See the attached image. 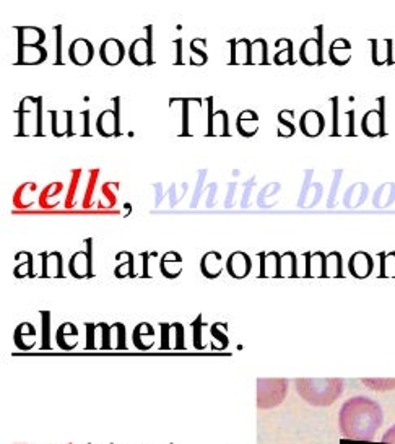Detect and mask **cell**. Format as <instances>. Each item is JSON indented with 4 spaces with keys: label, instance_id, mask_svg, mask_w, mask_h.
<instances>
[{
    "label": "cell",
    "instance_id": "obj_37",
    "mask_svg": "<svg viewBox=\"0 0 395 444\" xmlns=\"http://www.w3.org/2000/svg\"><path fill=\"white\" fill-rule=\"evenodd\" d=\"M13 275L17 277V278L34 277V273H33V254L31 252H29L26 262H20V266L15 267Z\"/></svg>",
    "mask_w": 395,
    "mask_h": 444
},
{
    "label": "cell",
    "instance_id": "obj_8",
    "mask_svg": "<svg viewBox=\"0 0 395 444\" xmlns=\"http://www.w3.org/2000/svg\"><path fill=\"white\" fill-rule=\"evenodd\" d=\"M161 349H184V327L176 324H163L161 322Z\"/></svg>",
    "mask_w": 395,
    "mask_h": 444
},
{
    "label": "cell",
    "instance_id": "obj_14",
    "mask_svg": "<svg viewBox=\"0 0 395 444\" xmlns=\"http://www.w3.org/2000/svg\"><path fill=\"white\" fill-rule=\"evenodd\" d=\"M373 267H374L373 257H371L368 252L358 251V252H355L353 256L350 257L348 268H350L351 275L356 277V278H364V277L371 275V272H373Z\"/></svg>",
    "mask_w": 395,
    "mask_h": 444
},
{
    "label": "cell",
    "instance_id": "obj_41",
    "mask_svg": "<svg viewBox=\"0 0 395 444\" xmlns=\"http://www.w3.org/2000/svg\"><path fill=\"white\" fill-rule=\"evenodd\" d=\"M34 337H36V330H34V327L31 326V329H29V332L26 335H23V330H22V327H17V329H15V334H13V339H15V345L18 346L20 349V345L23 344V339H29V340H33V342H36L34 340Z\"/></svg>",
    "mask_w": 395,
    "mask_h": 444
},
{
    "label": "cell",
    "instance_id": "obj_38",
    "mask_svg": "<svg viewBox=\"0 0 395 444\" xmlns=\"http://www.w3.org/2000/svg\"><path fill=\"white\" fill-rule=\"evenodd\" d=\"M382 257V277H395V252L380 254Z\"/></svg>",
    "mask_w": 395,
    "mask_h": 444
},
{
    "label": "cell",
    "instance_id": "obj_43",
    "mask_svg": "<svg viewBox=\"0 0 395 444\" xmlns=\"http://www.w3.org/2000/svg\"><path fill=\"white\" fill-rule=\"evenodd\" d=\"M95 324H86V332H88V344L86 349H95Z\"/></svg>",
    "mask_w": 395,
    "mask_h": 444
},
{
    "label": "cell",
    "instance_id": "obj_16",
    "mask_svg": "<svg viewBox=\"0 0 395 444\" xmlns=\"http://www.w3.org/2000/svg\"><path fill=\"white\" fill-rule=\"evenodd\" d=\"M371 46H373V62L375 66H394V44L392 39H384V41H378V39H371Z\"/></svg>",
    "mask_w": 395,
    "mask_h": 444
},
{
    "label": "cell",
    "instance_id": "obj_1",
    "mask_svg": "<svg viewBox=\"0 0 395 444\" xmlns=\"http://www.w3.org/2000/svg\"><path fill=\"white\" fill-rule=\"evenodd\" d=\"M382 423V407L364 395L345 400L339 412L340 434L353 441H373Z\"/></svg>",
    "mask_w": 395,
    "mask_h": 444
},
{
    "label": "cell",
    "instance_id": "obj_26",
    "mask_svg": "<svg viewBox=\"0 0 395 444\" xmlns=\"http://www.w3.org/2000/svg\"><path fill=\"white\" fill-rule=\"evenodd\" d=\"M205 46H207V41L202 38H195L190 41L189 49L190 52H192L189 59L190 66H203V63H207L208 56H207V51H205Z\"/></svg>",
    "mask_w": 395,
    "mask_h": 444
},
{
    "label": "cell",
    "instance_id": "obj_4",
    "mask_svg": "<svg viewBox=\"0 0 395 444\" xmlns=\"http://www.w3.org/2000/svg\"><path fill=\"white\" fill-rule=\"evenodd\" d=\"M379 109H371L363 116L361 121V129L364 135L368 137H379L385 134L384 129V98H379Z\"/></svg>",
    "mask_w": 395,
    "mask_h": 444
},
{
    "label": "cell",
    "instance_id": "obj_31",
    "mask_svg": "<svg viewBox=\"0 0 395 444\" xmlns=\"http://www.w3.org/2000/svg\"><path fill=\"white\" fill-rule=\"evenodd\" d=\"M296 256L291 251L281 254L280 257V277H296L297 275Z\"/></svg>",
    "mask_w": 395,
    "mask_h": 444
},
{
    "label": "cell",
    "instance_id": "obj_17",
    "mask_svg": "<svg viewBox=\"0 0 395 444\" xmlns=\"http://www.w3.org/2000/svg\"><path fill=\"white\" fill-rule=\"evenodd\" d=\"M96 129L102 137H112L119 134V112L106 109L98 116Z\"/></svg>",
    "mask_w": 395,
    "mask_h": 444
},
{
    "label": "cell",
    "instance_id": "obj_2",
    "mask_svg": "<svg viewBox=\"0 0 395 444\" xmlns=\"http://www.w3.org/2000/svg\"><path fill=\"white\" fill-rule=\"evenodd\" d=\"M296 392L312 407H330L343 394L341 379H296Z\"/></svg>",
    "mask_w": 395,
    "mask_h": 444
},
{
    "label": "cell",
    "instance_id": "obj_9",
    "mask_svg": "<svg viewBox=\"0 0 395 444\" xmlns=\"http://www.w3.org/2000/svg\"><path fill=\"white\" fill-rule=\"evenodd\" d=\"M208 129L207 135H229V117L226 111H217L213 114V98H208Z\"/></svg>",
    "mask_w": 395,
    "mask_h": 444
},
{
    "label": "cell",
    "instance_id": "obj_15",
    "mask_svg": "<svg viewBox=\"0 0 395 444\" xmlns=\"http://www.w3.org/2000/svg\"><path fill=\"white\" fill-rule=\"evenodd\" d=\"M68 270L75 278L91 277V252L78 251L70 257Z\"/></svg>",
    "mask_w": 395,
    "mask_h": 444
},
{
    "label": "cell",
    "instance_id": "obj_23",
    "mask_svg": "<svg viewBox=\"0 0 395 444\" xmlns=\"http://www.w3.org/2000/svg\"><path fill=\"white\" fill-rule=\"evenodd\" d=\"M18 29V46H42L46 33L38 26H22Z\"/></svg>",
    "mask_w": 395,
    "mask_h": 444
},
{
    "label": "cell",
    "instance_id": "obj_22",
    "mask_svg": "<svg viewBox=\"0 0 395 444\" xmlns=\"http://www.w3.org/2000/svg\"><path fill=\"white\" fill-rule=\"evenodd\" d=\"M329 57L330 61L335 63V66H345V63L350 62L351 59V44L348 39L339 38L335 39L334 43L330 44L329 49Z\"/></svg>",
    "mask_w": 395,
    "mask_h": 444
},
{
    "label": "cell",
    "instance_id": "obj_29",
    "mask_svg": "<svg viewBox=\"0 0 395 444\" xmlns=\"http://www.w3.org/2000/svg\"><path fill=\"white\" fill-rule=\"evenodd\" d=\"M295 119V111L283 109L278 114V137H293L296 132V127L293 124Z\"/></svg>",
    "mask_w": 395,
    "mask_h": 444
},
{
    "label": "cell",
    "instance_id": "obj_18",
    "mask_svg": "<svg viewBox=\"0 0 395 444\" xmlns=\"http://www.w3.org/2000/svg\"><path fill=\"white\" fill-rule=\"evenodd\" d=\"M47 59V51L42 46H18V62L22 66H39Z\"/></svg>",
    "mask_w": 395,
    "mask_h": 444
},
{
    "label": "cell",
    "instance_id": "obj_47",
    "mask_svg": "<svg viewBox=\"0 0 395 444\" xmlns=\"http://www.w3.org/2000/svg\"><path fill=\"white\" fill-rule=\"evenodd\" d=\"M176 46H178V59H176V63H183V59H180V56H183V39H176Z\"/></svg>",
    "mask_w": 395,
    "mask_h": 444
},
{
    "label": "cell",
    "instance_id": "obj_34",
    "mask_svg": "<svg viewBox=\"0 0 395 444\" xmlns=\"http://www.w3.org/2000/svg\"><path fill=\"white\" fill-rule=\"evenodd\" d=\"M135 257L132 252H127V259L125 262L119 263L114 268V275L117 278H124V277H135Z\"/></svg>",
    "mask_w": 395,
    "mask_h": 444
},
{
    "label": "cell",
    "instance_id": "obj_13",
    "mask_svg": "<svg viewBox=\"0 0 395 444\" xmlns=\"http://www.w3.org/2000/svg\"><path fill=\"white\" fill-rule=\"evenodd\" d=\"M229 46H231V61H229L231 66H252V41L246 38L239 41L231 39Z\"/></svg>",
    "mask_w": 395,
    "mask_h": 444
},
{
    "label": "cell",
    "instance_id": "obj_12",
    "mask_svg": "<svg viewBox=\"0 0 395 444\" xmlns=\"http://www.w3.org/2000/svg\"><path fill=\"white\" fill-rule=\"evenodd\" d=\"M129 57L132 63H135L137 67L148 66L153 62L151 59V41L148 38H139L132 43L129 49Z\"/></svg>",
    "mask_w": 395,
    "mask_h": 444
},
{
    "label": "cell",
    "instance_id": "obj_19",
    "mask_svg": "<svg viewBox=\"0 0 395 444\" xmlns=\"http://www.w3.org/2000/svg\"><path fill=\"white\" fill-rule=\"evenodd\" d=\"M200 270H202V275L207 278H217L222 275L223 272L222 254L217 251H210L205 254L202 261H200Z\"/></svg>",
    "mask_w": 395,
    "mask_h": 444
},
{
    "label": "cell",
    "instance_id": "obj_20",
    "mask_svg": "<svg viewBox=\"0 0 395 444\" xmlns=\"http://www.w3.org/2000/svg\"><path fill=\"white\" fill-rule=\"evenodd\" d=\"M236 129L242 137H254L258 132V116L256 111L244 109L239 112Z\"/></svg>",
    "mask_w": 395,
    "mask_h": 444
},
{
    "label": "cell",
    "instance_id": "obj_5",
    "mask_svg": "<svg viewBox=\"0 0 395 444\" xmlns=\"http://www.w3.org/2000/svg\"><path fill=\"white\" fill-rule=\"evenodd\" d=\"M68 57L78 67H85L95 57V47L86 38H77L68 47Z\"/></svg>",
    "mask_w": 395,
    "mask_h": 444
},
{
    "label": "cell",
    "instance_id": "obj_45",
    "mask_svg": "<svg viewBox=\"0 0 395 444\" xmlns=\"http://www.w3.org/2000/svg\"><path fill=\"white\" fill-rule=\"evenodd\" d=\"M51 117H52V134L59 137L61 135V129H59V112L51 111Z\"/></svg>",
    "mask_w": 395,
    "mask_h": 444
},
{
    "label": "cell",
    "instance_id": "obj_6",
    "mask_svg": "<svg viewBox=\"0 0 395 444\" xmlns=\"http://www.w3.org/2000/svg\"><path fill=\"white\" fill-rule=\"evenodd\" d=\"M317 31H319V39L317 38H309L306 39L304 43L301 44L300 47V59L302 63L306 66H319L324 61H322V41H320V34H322V26H317Z\"/></svg>",
    "mask_w": 395,
    "mask_h": 444
},
{
    "label": "cell",
    "instance_id": "obj_36",
    "mask_svg": "<svg viewBox=\"0 0 395 444\" xmlns=\"http://www.w3.org/2000/svg\"><path fill=\"white\" fill-rule=\"evenodd\" d=\"M363 384L368 385L369 389L379 390V392L395 389V379H363Z\"/></svg>",
    "mask_w": 395,
    "mask_h": 444
},
{
    "label": "cell",
    "instance_id": "obj_28",
    "mask_svg": "<svg viewBox=\"0 0 395 444\" xmlns=\"http://www.w3.org/2000/svg\"><path fill=\"white\" fill-rule=\"evenodd\" d=\"M78 337V329L73 324H70V322H65V324H62L61 327H59L57 330V345L61 346L62 350H72L75 349V344H72L70 337Z\"/></svg>",
    "mask_w": 395,
    "mask_h": 444
},
{
    "label": "cell",
    "instance_id": "obj_30",
    "mask_svg": "<svg viewBox=\"0 0 395 444\" xmlns=\"http://www.w3.org/2000/svg\"><path fill=\"white\" fill-rule=\"evenodd\" d=\"M252 66H267L268 63V44L265 39L258 38L256 41H252Z\"/></svg>",
    "mask_w": 395,
    "mask_h": 444
},
{
    "label": "cell",
    "instance_id": "obj_11",
    "mask_svg": "<svg viewBox=\"0 0 395 444\" xmlns=\"http://www.w3.org/2000/svg\"><path fill=\"white\" fill-rule=\"evenodd\" d=\"M226 268L233 278H246L252 270V261L246 252L236 251L228 257Z\"/></svg>",
    "mask_w": 395,
    "mask_h": 444
},
{
    "label": "cell",
    "instance_id": "obj_40",
    "mask_svg": "<svg viewBox=\"0 0 395 444\" xmlns=\"http://www.w3.org/2000/svg\"><path fill=\"white\" fill-rule=\"evenodd\" d=\"M224 327H226V324H215L210 327V332H212V335L215 337V339H218L219 342H222V349H226L229 340H228V335L224 334Z\"/></svg>",
    "mask_w": 395,
    "mask_h": 444
},
{
    "label": "cell",
    "instance_id": "obj_33",
    "mask_svg": "<svg viewBox=\"0 0 395 444\" xmlns=\"http://www.w3.org/2000/svg\"><path fill=\"white\" fill-rule=\"evenodd\" d=\"M324 273H325V254L311 252L309 277H324Z\"/></svg>",
    "mask_w": 395,
    "mask_h": 444
},
{
    "label": "cell",
    "instance_id": "obj_42",
    "mask_svg": "<svg viewBox=\"0 0 395 444\" xmlns=\"http://www.w3.org/2000/svg\"><path fill=\"white\" fill-rule=\"evenodd\" d=\"M194 344H195V349L202 350L203 345L200 344V327H202V317H197V321L194 322Z\"/></svg>",
    "mask_w": 395,
    "mask_h": 444
},
{
    "label": "cell",
    "instance_id": "obj_25",
    "mask_svg": "<svg viewBox=\"0 0 395 444\" xmlns=\"http://www.w3.org/2000/svg\"><path fill=\"white\" fill-rule=\"evenodd\" d=\"M42 277H62V254L57 251L42 252Z\"/></svg>",
    "mask_w": 395,
    "mask_h": 444
},
{
    "label": "cell",
    "instance_id": "obj_27",
    "mask_svg": "<svg viewBox=\"0 0 395 444\" xmlns=\"http://www.w3.org/2000/svg\"><path fill=\"white\" fill-rule=\"evenodd\" d=\"M275 46L278 49V52L275 54V59L273 62L277 66H285V63H295V59H293V41L288 38H281L275 43Z\"/></svg>",
    "mask_w": 395,
    "mask_h": 444
},
{
    "label": "cell",
    "instance_id": "obj_7",
    "mask_svg": "<svg viewBox=\"0 0 395 444\" xmlns=\"http://www.w3.org/2000/svg\"><path fill=\"white\" fill-rule=\"evenodd\" d=\"M100 57L106 66H119L125 57L124 44L116 38H107L100 47Z\"/></svg>",
    "mask_w": 395,
    "mask_h": 444
},
{
    "label": "cell",
    "instance_id": "obj_21",
    "mask_svg": "<svg viewBox=\"0 0 395 444\" xmlns=\"http://www.w3.org/2000/svg\"><path fill=\"white\" fill-rule=\"evenodd\" d=\"M160 268L166 278H178L183 273V257L176 251L164 252L160 262Z\"/></svg>",
    "mask_w": 395,
    "mask_h": 444
},
{
    "label": "cell",
    "instance_id": "obj_35",
    "mask_svg": "<svg viewBox=\"0 0 395 444\" xmlns=\"http://www.w3.org/2000/svg\"><path fill=\"white\" fill-rule=\"evenodd\" d=\"M111 340H116V346L114 349L122 350L127 349L125 345V326L122 322H116V324L111 326ZM112 346V342H111Z\"/></svg>",
    "mask_w": 395,
    "mask_h": 444
},
{
    "label": "cell",
    "instance_id": "obj_46",
    "mask_svg": "<svg viewBox=\"0 0 395 444\" xmlns=\"http://www.w3.org/2000/svg\"><path fill=\"white\" fill-rule=\"evenodd\" d=\"M148 257H150L148 252H141L140 254L141 263H144V273H141V277H150L148 275Z\"/></svg>",
    "mask_w": 395,
    "mask_h": 444
},
{
    "label": "cell",
    "instance_id": "obj_39",
    "mask_svg": "<svg viewBox=\"0 0 395 444\" xmlns=\"http://www.w3.org/2000/svg\"><path fill=\"white\" fill-rule=\"evenodd\" d=\"M42 316V349H51V344H49V340H51V334H49V322H51V314L46 311L41 312Z\"/></svg>",
    "mask_w": 395,
    "mask_h": 444
},
{
    "label": "cell",
    "instance_id": "obj_10",
    "mask_svg": "<svg viewBox=\"0 0 395 444\" xmlns=\"http://www.w3.org/2000/svg\"><path fill=\"white\" fill-rule=\"evenodd\" d=\"M300 129L306 137H317L325 129V119L319 111L309 109L301 116Z\"/></svg>",
    "mask_w": 395,
    "mask_h": 444
},
{
    "label": "cell",
    "instance_id": "obj_3",
    "mask_svg": "<svg viewBox=\"0 0 395 444\" xmlns=\"http://www.w3.org/2000/svg\"><path fill=\"white\" fill-rule=\"evenodd\" d=\"M286 379H258L257 381V408L270 410L286 399Z\"/></svg>",
    "mask_w": 395,
    "mask_h": 444
},
{
    "label": "cell",
    "instance_id": "obj_24",
    "mask_svg": "<svg viewBox=\"0 0 395 444\" xmlns=\"http://www.w3.org/2000/svg\"><path fill=\"white\" fill-rule=\"evenodd\" d=\"M261 277H280V254L272 252H261Z\"/></svg>",
    "mask_w": 395,
    "mask_h": 444
},
{
    "label": "cell",
    "instance_id": "obj_32",
    "mask_svg": "<svg viewBox=\"0 0 395 444\" xmlns=\"http://www.w3.org/2000/svg\"><path fill=\"white\" fill-rule=\"evenodd\" d=\"M324 277H341V256L340 252H330L325 256Z\"/></svg>",
    "mask_w": 395,
    "mask_h": 444
},
{
    "label": "cell",
    "instance_id": "obj_44",
    "mask_svg": "<svg viewBox=\"0 0 395 444\" xmlns=\"http://www.w3.org/2000/svg\"><path fill=\"white\" fill-rule=\"evenodd\" d=\"M382 443H385V444H395V424H392V427H390V428L387 429V431L384 433Z\"/></svg>",
    "mask_w": 395,
    "mask_h": 444
}]
</instances>
